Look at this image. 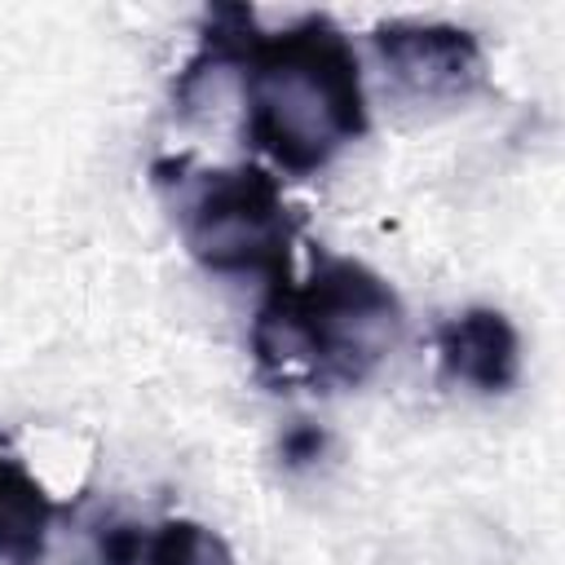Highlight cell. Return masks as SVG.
<instances>
[{"mask_svg": "<svg viewBox=\"0 0 565 565\" xmlns=\"http://www.w3.org/2000/svg\"><path fill=\"white\" fill-rule=\"evenodd\" d=\"M238 71L243 132L287 177L322 172L366 132V88L349 35L327 13L260 31L247 4H212L177 93Z\"/></svg>", "mask_w": 565, "mask_h": 565, "instance_id": "6da1fadb", "label": "cell"}, {"mask_svg": "<svg viewBox=\"0 0 565 565\" xmlns=\"http://www.w3.org/2000/svg\"><path fill=\"white\" fill-rule=\"evenodd\" d=\"M402 327L406 313L384 274L318 252L305 278H287L260 300L252 358L278 388H358L388 362Z\"/></svg>", "mask_w": 565, "mask_h": 565, "instance_id": "7a4b0ae2", "label": "cell"}, {"mask_svg": "<svg viewBox=\"0 0 565 565\" xmlns=\"http://www.w3.org/2000/svg\"><path fill=\"white\" fill-rule=\"evenodd\" d=\"M154 185L172 194L181 238L203 269L265 278L269 287L291 278L300 221L287 207L278 177L260 163L190 172V159H159Z\"/></svg>", "mask_w": 565, "mask_h": 565, "instance_id": "3957f363", "label": "cell"}, {"mask_svg": "<svg viewBox=\"0 0 565 565\" xmlns=\"http://www.w3.org/2000/svg\"><path fill=\"white\" fill-rule=\"evenodd\" d=\"M384 75L415 102H459L486 84V53L468 26L393 18L371 31Z\"/></svg>", "mask_w": 565, "mask_h": 565, "instance_id": "277c9868", "label": "cell"}, {"mask_svg": "<svg viewBox=\"0 0 565 565\" xmlns=\"http://www.w3.org/2000/svg\"><path fill=\"white\" fill-rule=\"evenodd\" d=\"M437 362L446 380L494 397L521 380V335L503 309L468 305L437 322Z\"/></svg>", "mask_w": 565, "mask_h": 565, "instance_id": "5b68a950", "label": "cell"}, {"mask_svg": "<svg viewBox=\"0 0 565 565\" xmlns=\"http://www.w3.org/2000/svg\"><path fill=\"white\" fill-rule=\"evenodd\" d=\"M57 521V499L13 455H0V565H40Z\"/></svg>", "mask_w": 565, "mask_h": 565, "instance_id": "8992f818", "label": "cell"}, {"mask_svg": "<svg viewBox=\"0 0 565 565\" xmlns=\"http://www.w3.org/2000/svg\"><path fill=\"white\" fill-rule=\"evenodd\" d=\"M137 565H234L230 543L190 516H168L141 534Z\"/></svg>", "mask_w": 565, "mask_h": 565, "instance_id": "52a82bcc", "label": "cell"}, {"mask_svg": "<svg viewBox=\"0 0 565 565\" xmlns=\"http://www.w3.org/2000/svg\"><path fill=\"white\" fill-rule=\"evenodd\" d=\"M322 450H327V433L318 424H291L278 441V455L287 468H309L322 459Z\"/></svg>", "mask_w": 565, "mask_h": 565, "instance_id": "ba28073f", "label": "cell"}, {"mask_svg": "<svg viewBox=\"0 0 565 565\" xmlns=\"http://www.w3.org/2000/svg\"><path fill=\"white\" fill-rule=\"evenodd\" d=\"M141 525H110V530H102V539H97V556H102V565H137V556H141Z\"/></svg>", "mask_w": 565, "mask_h": 565, "instance_id": "9c48e42d", "label": "cell"}]
</instances>
